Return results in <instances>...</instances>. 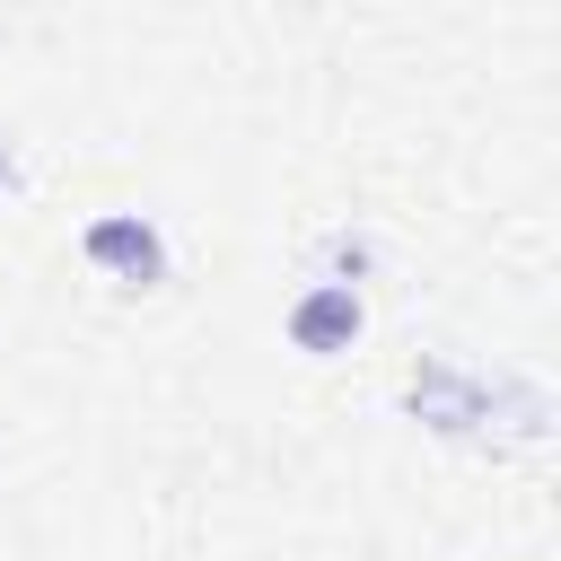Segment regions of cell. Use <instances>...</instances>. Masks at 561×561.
Returning <instances> with one entry per match:
<instances>
[{"instance_id": "6da1fadb", "label": "cell", "mask_w": 561, "mask_h": 561, "mask_svg": "<svg viewBox=\"0 0 561 561\" xmlns=\"http://www.w3.org/2000/svg\"><path fill=\"white\" fill-rule=\"evenodd\" d=\"M79 254H88L96 272H114L123 289H158V280H167V237H158L149 210H96V219L79 228Z\"/></svg>"}, {"instance_id": "277c9868", "label": "cell", "mask_w": 561, "mask_h": 561, "mask_svg": "<svg viewBox=\"0 0 561 561\" xmlns=\"http://www.w3.org/2000/svg\"><path fill=\"white\" fill-rule=\"evenodd\" d=\"M9 175H18V158H9V131H0V184H9Z\"/></svg>"}, {"instance_id": "3957f363", "label": "cell", "mask_w": 561, "mask_h": 561, "mask_svg": "<svg viewBox=\"0 0 561 561\" xmlns=\"http://www.w3.org/2000/svg\"><path fill=\"white\" fill-rule=\"evenodd\" d=\"M324 263H333V280H342V272L359 280V272H368V237H324Z\"/></svg>"}, {"instance_id": "7a4b0ae2", "label": "cell", "mask_w": 561, "mask_h": 561, "mask_svg": "<svg viewBox=\"0 0 561 561\" xmlns=\"http://www.w3.org/2000/svg\"><path fill=\"white\" fill-rule=\"evenodd\" d=\"M359 324H368V307H359V289H351V280H316V289H298V298H289V351H307V359L351 351V342H359Z\"/></svg>"}]
</instances>
